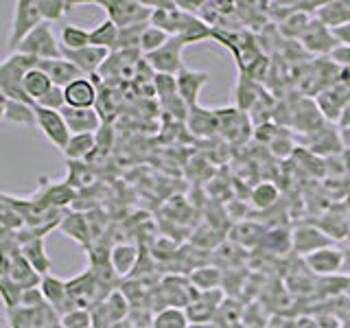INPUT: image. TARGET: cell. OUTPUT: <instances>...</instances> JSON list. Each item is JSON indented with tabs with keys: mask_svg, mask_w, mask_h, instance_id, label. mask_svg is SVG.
I'll use <instances>...</instances> for the list:
<instances>
[{
	"mask_svg": "<svg viewBox=\"0 0 350 328\" xmlns=\"http://www.w3.org/2000/svg\"><path fill=\"white\" fill-rule=\"evenodd\" d=\"M348 98H350L348 87L333 83L331 87H326V90L315 94V105H317V109H320V114L324 116L326 123H339Z\"/></svg>",
	"mask_w": 350,
	"mask_h": 328,
	"instance_id": "7c38bea8",
	"label": "cell"
},
{
	"mask_svg": "<svg viewBox=\"0 0 350 328\" xmlns=\"http://www.w3.org/2000/svg\"><path fill=\"white\" fill-rule=\"evenodd\" d=\"M90 5L101 7L107 14V20H112L118 29L149 25L153 14L147 3H138V0H90Z\"/></svg>",
	"mask_w": 350,
	"mask_h": 328,
	"instance_id": "3957f363",
	"label": "cell"
},
{
	"mask_svg": "<svg viewBox=\"0 0 350 328\" xmlns=\"http://www.w3.org/2000/svg\"><path fill=\"white\" fill-rule=\"evenodd\" d=\"M5 120L20 127H33L36 125V112H33V105L22 103V101H11L9 98Z\"/></svg>",
	"mask_w": 350,
	"mask_h": 328,
	"instance_id": "ab89813d",
	"label": "cell"
},
{
	"mask_svg": "<svg viewBox=\"0 0 350 328\" xmlns=\"http://www.w3.org/2000/svg\"><path fill=\"white\" fill-rule=\"evenodd\" d=\"M339 138H342V147L350 151V127H339Z\"/></svg>",
	"mask_w": 350,
	"mask_h": 328,
	"instance_id": "9f6ffc18",
	"label": "cell"
},
{
	"mask_svg": "<svg viewBox=\"0 0 350 328\" xmlns=\"http://www.w3.org/2000/svg\"><path fill=\"white\" fill-rule=\"evenodd\" d=\"M94 180H96V175H94L90 164L68 162V175H66V182H68L77 193H79L81 189H90V186L94 184Z\"/></svg>",
	"mask_w": 350,
	"mask_h": 328,
	"instance_id": "f35d334b",
	"label": "cell"
},
{
	"mask_svg": "<svg viewBox=\"0 0 350 328\" xmlns=\"http://www.w3.org/2000/svg\"><path fill=\"white\" fill-rule=\"evenodd\" d=\"M9 328H36V309H27V306H16V309L7 311Z\"/></svg>",
	"mask_w": 350,
	"mask_h": 328,
	"instance_id": "7dc6e473",
	"label": "cell"
},
{
	"mask_svg": "<svg viewBox=\"0 0 350 328\" xmlns=\"http://www.w3.org/2000/svg\"><path fill=\"white\" fill-rule=\"evenodd\" d=\"M22 85H25V92H27V96L31 98V101L38 103L40 98L53 87V81H51V77L38 66V68H33V70H29L25 74V81H22Z\"/></svg>",
	"mask_w": 350,
	"mask_h": 328,
	"instance_id": "e575fe53",
	"label": "cell"
},
{
	"mask_svg": "<svg viewBox=\"0 0 350 328\" xmlns=\"http://www.w3.org/2000/svg\"><path fill=\"white\" fill-rule=\"evenodd\" d=\"M7 262H9V273L11 278H14V282L18 284V287L22 289H33V287H40V280L42 276L29 265V260L22 256V251L16 249L11 251V254H7Z\"/></svg>",
	"mask_w": 350,
	"mask_h": 328,
	"instance_id": "603a6c76",
	"label": "cell"
},
{
	"mask_svg": "<svg viewBox=\"0 0 350 328\" xmlns=\"http://www.w3.org/2000/svg\"><path fill=\"white\" fill-rule=\"evenodd\" d=\"M46 328H64V324H62V320H59V322H53V324H49Z\"/></svg>",
	"mask_w": 350,
	"mask_h": 328,
	"instance_id": "6125c7cd",
	"label": "cell"
},
{
	"mask_svg": "<svg viewBox=\"0 0 350 328\" xmlns=\"http://www.w3.org/2000/svg\"><path fill=\"white\" fill-rule=\"evenodd\" d=\"M46 304V300H44V295L40 291V287H33V289H25V293H22V302L20 306H27V309H38V306Z\"/></svg>",
	"mask_w": 350,
	"mask_h": 328,
	"instance_id": "f5cc1de1",
	"label": "cell"
},
{
	"mask_svg": "<svg viewBox=\"0 0 350 328\" xmlns=\"http://www.w3.org/2000/svg\"><path fill=\"white\" fill-rule=\"evenodd\" d=\"M302 44V49L311 55H317V57H328L335 46H337V40L333 36V31L328 29L326 25H322L317 18H311V22L306 25L304 33L298 40Z\"/></svg>",
	"mask_w": 350,
	"mask_h": 328,
	"instance_id": "30bf717a",
	"label": "cell"
},
{
	"mask_svg": "<svg viewBox=\"0 0 350 328\" xmlns=\"http://www.w3.org/2000/svg\"><path fill=\"white\" fill-rule=\"evenodd\" d=\"M234 96H237V109L241 112H250L258 105V101L262 98V90L256 85V81L252 79V77L239 72V79H237V85H234Z\"/></svg>",
	"mask_w": 350,
	"mask_h": 328,
	"instance_id": "4316f807",
	"label": "cell"
},
{
	"mask_svg": "<svg viewBox=\"0 0 350 328\" xmlns=\"http://www.w3.org/2000/svg\"><path fill=\"white\" fill-rule=\"evenodd\" d=\"M208 81H211V74H208L206 70H195V68H189V66H186V68H182L178 74L180 98L189 107L200 105V94L208 85Z\"/></svg>",
	"mask_w": 350,
	"mask_h": 328,
	"instance_id": "2e32d148",
	"label": "cell"
},
{
	"mask_svg": "<svg viewBox=\"0 0 350 328\" xmlns=\"http://www.w3.org/2000/svg\"><path fill=\"white\" fill-rule=\"evenodd\" d=\"M186 127L193 131L195 136L208 138L219 131V116L217 109H208L202 105H195L189 109V118H186Z\"/></svg>",
	"mask_w": 350,
	"mask_h": 328,
	"instance_id": "cb8c5ba5",
	"label": "cell"
},
{
	"mask_svg": "<svg viewBox=\"0 0 350 328\" xmlns=\"http://www.w3.org/2000/svg\"><path fill=\"white\" fill-rule=\"evenodd\" d=\"M328 59H331L339 70H350V46L337 44L335 51L328 55Z\"/></svg>",
	"mask_w": 350,
	"mask_h": 328,
	"instance_id": "816d5d0a",
	"label": "cell"
},
{
	"mask_svg": "<svg viewBox=\"0 0 350 328\" xmlns=\"http://www.w3.org/2000/svg\"><path fill=\"white\" fill-rule=\"evenodd\" d=\"M189 46L182 38H169V42L164 44L162 49H158L156 53L145 55V62L149 64V68L158 74H173L178 77L184 66V57L182 53Z\"/></svg>",
	"mask_w": 350,
	"mask_h": 328,
	"instance_id": "ba28073f",
	"label": "cell"
},
{
	"mask_svg": "<svg viewBox=\"0 0 350 328\" xmlns=\"http://www.w3.org/2000/svg\"><path fill=\"white\" fill-rule=\"evenodd\" d=\"M197 295H200V291H197L189 276H167L160 287L156 289V298L160 300L162 309H186Z\"/></svg>",
	"mask_w": 350,
	"mask_h": 328,
	"instance_id": "8992f818",
	"label": "cell"
},
{
	"mask_svg": "<svg viewBox=\"0 0 350 328\" xmlns=\"http://www.w3.org/2000/svg\"><path fill=\"white\" fill-rule=\"evenodd\" d=\"M315 18L326 25L328 29H339L350 25V3H344V0H331V3H322L320 9H317Z\"/></svg>",
	"mask_w": 350,
	"mask_h": 328,
	"instance_id": "83f0119b",
	"label": "cell"
},
{
	"mask_svg": "<svg viewBox=\"0 0 350 328\" xmlns=\"http://www.w3.org/2000/svg\"><path fill=\"white\" fill-rule=\"evenodd\" d=\"M189 328H217L213 322H208V324H191Z\"/></svg>",
	"mask_w": 350,
	"mask_h": 328,
	"instance_id": "91938a15",
	"label": "cell"
},
{
	"mask_svg": "<svg viewBox=\"0 0 350 328\" xmlns=\"http://www.w3.org/2000/svg\"><path fill=\"white\" fill-rule=\"evenodd\" d=\"M40 107H46V109H55V112H62L66 107V98H64V87H57L53 85L51 90L44 94L40 101H38Z\"/></svg>",
	"mask_w": 350,
	"mask_h": 328,
	"instance_id": "f907efd6",
	"label": "cell"
},
{
	"mask_svg": "<svg viewBox=\"0 0 350 328\" xmlns=\"http://www.w3.org/2000/svg\"><path fill=\"white\" fill-rule=\"evenodd\" d=\"M81 5H90V0H38L42 20L49 22V25L62 20L66 14H70V11H75Z\"/></svg>",
	"mask_w": 350,
	"mask_h": 328,
	"instance_id": "4dcf8cb0",
	"label": "cell"
},
{
	"mask_svg": "<svg viewBox=\"0 0 350 328\" xmlns=\"http://www.w3.org/2000/svg\"><path fill=\"white\" fill-rule=\"evenodd\" d=\"M169 33H164L162 29L153 27V25H147V29L142 31V38H140V53L142 55H151L156 53L158 49H162L164 44L169 42Z\"/></svg>",
	"mask_w": 350,
	"mask_h": 328,
	"instance_id": "ee69618b",
	"label": "cell"
},
{
	"mask_svg": "<svg viewBox=\"0 0 350 328\" xmlns=\"http://www.w3.org/2000/svg\"><path fill=\"white\" fill-rule=\"evenodd\" d=\"M333 36L337 40V44H344V46H350V25L333 29Z\"/></svg>",
	"mask_w": 350,
	"mask_h": 328,
	"instance_id": "db71d44e",
	"label": "cell"
},
{
	"mask_svg": "<svg viewBox=\"0 0 350 328\" xmlns=\"http://www.w3.org/2000/svg\"><path fill=\"white\" fill-rule=\"evenodd\" d=\"M40 68L51 77L53 85H57V87H66V85H70L75 79H81V77H83V72L77 68L75 64H70L68 59H64V57L40 62Z\"/></svg>",
	"mask_w": 350,
	"mask_h": 328,
	"instance_id": "484cf974",
	"label": "cell"
},
{
	"mask_svg": "<svg viewBox=\"0 0 350 328\" xmlns=\"http://www.w3.org/2000/svg\"><path fill=\"white\" fill-rule=\"evenodd\" d=\"M224 300H226V293L221 289L200 291V295H197V298L184 309L186 317H189L191 324H208V322H213Z\"/></svg>",
	"mask_w": 350,
	"mask_h": 328,
	"instance_id": "4fadbf2b",
	"label": "cell"
},
{
	"mask_svg": "<svg viewBox=\"0 0 350 328\" xmlns=\"http://www.w3.org/2000/svg\"><path fill=\"white\" fill-rule=\"evenodd\" d=\"M96 151V134H77L70 136L68 145L62 151L68 162H83L90 160V156Z\"/></svg>",
	"mask_w": 350,
	"mask_h": 328,
	"instance_id": "f546056e",
	"label": "cell"
},
{
	"mask_svg": "<svg viewBox=\"0 0 350 328\" xmlns=\"http://www.w3.org/2000/svg\"><path fill=\"white\" fill-rule=\"evenodd\" d=\"M138 247L134 243H116L109 249V265L116 271L118 278H129L138 265Z\"/></svg>",
	"mask_w": 350,
	"mask_h": 328,
	"instance_id": "d4e9b609",
	"label": "cell"
},
{
	"mask_svg": "<svg viewBox=\"0 0 350 328\" xmlns=\"http://www.w3.org/2000/svg\"><path fill=\"white\" fill-rule=\"evenodd\" d=\"M265 230H262L258 223H239L232 228V232H230V238L234 241L237 245H243V247H256L262 238H265Z\"/></svg>",
	"mask_w": 350,
	"mask_h": 328,
	"instance_id": "74e56055",
	"label": "cell"
},
{
	"mask_svg": "<svg viewBox=\"0 0 350 328\" xmlns=\"http://www.w3.org/2000/svg\"><path fill=\"white\" fill-rule=\"evenodd\" d=\"M64 98H66V107L92 109V107H96L98 85L90 79V77H81V79H75L70 85L64 87Z\"/></svg>",
	"mask_w": 350,
	"mask_h": 328,
	"instance_id": "e0dca14e",
	"label": "cell"
},
{
	"mask_svg": "<svg viewBox=\"0 0 350 328\" xmlns=\"http://www.w3.org/2000/svg\"><path fill=\"white\" fill-rule=\"evenodd\" d=\"M189 280L197 291H215L221 289L224 271L219 267H197L189 273Z\"/></svg>",
	"mask_w": 350,
	"mask_h": 328,
	"instance_id": "836d02e7",
	"label": "cell"
},
{
	"mask_svg": "<svg viewBox=\"0 0 350 328\" xmlns=\"http://www.w3.org/2000/svg\"><path fill=\"white\" fill-rule=\"evenodd\" d=\"M20 251H22V256L29 260V265L40 273V276H46V273H51L53 260L46 254V238H44V236H33V238L22 241Z\"/></svg>",
	"mask_w": 350,
	"mask_h": 328,
	"instance_id": "44dd1931",
	"label": "cell"
},
{
	"mask_svg": "<svg viewBox=\"0 0 350 328\" xmlns=\"http://www.w3.org/2000/svg\"><path fill=\"white\" fill-rule=\"evenodd\" d=\"M18 53H25V55H29V57H36L40 62L59 59L62 57V44L57 42V38H55L53 27L49 25V22H42V25L20 44Z\"/></svg>",
	"mask_w": 350,
	"mask_h": 328,
	"instance_id": "5b68a950",
	"label": "cell"
},
{
	"mask_svg": "<svg viewBox=\"0 0 350 328\" xmlns=\"http://www.w3.org/2000/svg\"><path fill=\"white\" fill-rule=\"evenodd\" d=\"M64 328H94L92 326V313L85 309H72L62 315Z\"/></svg>",
	"mask_w": 350,
	"mask_h": 328,
	"instance_id": "c3c4849f",
	"label": "cell"
},
{
	"mask_svg": "<svg viewBox=\"0 0 350 328\" xmlns=\"http://www.w3.org/2000/svg\"><path fill=\"white\" fill-rule=\"evenodd\" d=\"M62 116L68 125L70 134H96L98 129L103 127V118L98 116V112L92 109H75V107H64Z\"/></svg>",
	"mask_w": 350,
	"mask_h": 328,
	"instance_id": "d6986e66",
	"label": "cell"
},
{
	"mask_svg": "<svg viewBox=\"0 0 350 328\" xmlns=\"http://www.w3.org/2000/svg\"><path fill=\"white\" fill-rule=\"evenodd\" d=\"M315 138V142L311 145L313 151L317 153H333V151H339L344 149L342 147V138H339V129H331V127H322L320 131H315L311 134Z\"/></svg>",
	"mask_w": 350,
	"mask_h": 328,
	"instance_id": "b9f144b4",
	"label": "cell"
},
{
	"mask_svg": "<svg viewBox=\"0 0 350 328\" xmlns=\"http://www.w3.org/2000/svg\"><path fill=\"white\" fill-rule=\"evenodd\" d=\"M0 228L14 230V232H18V230L25 228V223H22V219L18 217V213L3 200H0Z\"/></svg>",
	"mask_w": 350,
	"mask_h": 328,
	"instance_id": "681fc988",
	"label": "cell"
},
{
	"mask_svg": "<svg viewBox=\"0 0 350 328\" xmlns=\"http://www.w3.org/2000/svg\"><path fill=\"white\" fill-rule=\"evenodd\" d=\"M62 49L66 51H81L90 46V31L79 25H64L59 33Z\"/></svg>",
	"mask_w": 350,
	"mask_h": 328,
	"instance_id": "8d00e7d4",
	"label": "cell"
},
{
	"mask_svg": "<svg viewBox=\"0 0 350 328\" xmlns=\"http://www.w3.org/2000/svg\"><path fill=\"white\" fill-rule=\"evenodd\" d=\"M191 322L186 317L184 309H160L156 311V317H153V326L151 328H189Z\"/></svg>",
	"mask_w": 350,
	"mask_h": 328,
	"instance_id": "60d3db41",
	"label": "cell"
},
{
	"mask_svg": "<svg viewBox=\"0 0 350 328\" xmlns=\"http://www.w3.org/2000/svg\"><path fill=\"white\" fill-rule=\"evenodd\" d=\"M101 306H103V311H105L107 320L112 326L120 324V322H127L129 311H131V304L127 300V295L120 289H114L112 293H109L107 298L101 302Z\"/></svg>",
	"mask_w": 350,
	"mask_h": 328,
	"instance_id": "1f68e13d",
	"label": "cell"
},
{
	"mask_svg": "<svg viewBox=\"0 0 350 328\" xmlns=\"http://www.w3.org/2000/svg\"><path fill=\"white\" fill-rule=\"evenodd\" d=\"M118 27L114 25L112 20H101L98 25L90 31V46L96 49H105V51H116V44H118Z\"/></svg>",
	"mask_w": 350,
	"mask_h": 328,
	"instance_id": "d6a6232c",
	"label": "cell"
},
{
	"mask_svg": "<svg viewBox=\"0 0 350 328\" xmlns=\"http://www.w3.org/2000/svg\"><path fill=\"white\" fill-rule=\"evenodd\" d=\"M331 245V236L315 226H298L291 232V249L302 258L311 256L313 251Z\"/></svg>",
	"mask_w": 350,
	"mask_h": 328,
	"instance_id": "9a60e30c",
	"label": "cell"
},
{
	"mask_svg": "<svg viewBox=\"0 0 350 328\" xmlns=\"http://www.w3.org/2000/svg\"><path fill=\"white\" fill-rule=\"evenodd\" d=\"M153 90H156L160 101L178 96V77L173 74H153Z\"/></svg>",
	"mask_w": 350,
	"mask_h": 328,
	"instance_id": "bcb514c9",
	"label": "cell"
},
{
	"mask_svg": "<svg viewBox=\"0 0 350 328\" xmlns=\"http://www.w3.org/2000/svg\"><path fill=\"white\" fill-rule=\"evenodd\" d=\"M339 127H350V98H348V103L344 107V112H342V118H339Z\"/></svg>",
	"mask_w": 350,
	"mask_h": 328,
	"instance_id": "6f0895ef",
	"label": "cell"
},
{
	"mask_svg": "<svg viewBox=\"0 0 350 328\" xmlns=\"http://www.w3.org/2000/svg\"><path fill=\"white\" fill-rule=\"evenodd\" d=\"M311 22V18L302 14V11H295L293 9V14H289L287 18H284L280 22V31H282V36L284 38H291V40H300V36L304 33L306 25Z\"/></svg>",
	"mask_w": 350,
	"mask_h": 328,
	"instance_id": "f6af8a7d",
	"label": "cell"
},
{
	"mask_svg": "<svg viewBox=\"0 0 350 328\" xmlns=\"http://www.w3.org/2000/svg\"><path fill=\"white\" fill-rule=\"evenodd\" d=\"M40 59L29 57L25 53H11L7 59L0 62V90H3L11 101H22L29 105H36L25 92V74L33 68H38Z\"/></svg>",
	"mask_w": 350,
	"mask_h": 328,
	"instance_id": "6da1fadb",
	"label": "cell"
},
{
	"mask_svg": "<svg viewBox=\"0 0 350 328\" xmlns=\"http://www.w3.org/2000/svg\"><path fill=\"white\" fill-rule=\"evenodd\" d=\"M40 291L44 295V300H46V304L53 306V309L57 311L59 315L70 311V306H68V287H66V280L53 276V273H46V276H42V280H40Z\"/></svg>",
	"mask_w": 350,
	"mask_h": 328,
	"instance_id": "ffe728a7",
	"label": "cell"
},
{
	"mask_svg": "<svg viewBox=\"0 0 350 328\" xmlns=\"http://www.w3.org/2000/svg\"><path fill=\"white\" fill-rule=\"evenodd\" d=\"M109 51L105 49H96V46H88L81 51H66L62 49V57L75 64L77 68L83 72V77H94L101 70V66L105 64Z\"/></svg>",
	"mask_w": 350,
	"mask_h": 328,
	"instance_id": "ac0fdd59",
	"label": "cell"
},
{
	"mask_svg": "<svg viewBox=\"0 0 350 328\" xmlns=\"http://www.w3.org/2000/svg\"><path fill=\"white\" fill-rule=\"evenodd\" d=\"M267 328H295L291 322H287L284 317H271L269 320V324H267Z\"/></svg>",
	"mask_w": 350,
	"mask_h": 328,
	"instance_id": "11a10c76",
	"label": "cell"
},
{
	"mask_svg": "<svg viewBox=\"0 0 350 328\" xmlns=\"http://www.w3.org/2000/svg\"><path fill=\"white\" fill-rule=\"evenodd\" d=\"M243 311H245V306H241L237 300L232 298H226L221 302V306H219V311L215 315V320L213 324L217 328H232L237 324L243 322Z\"/></svg>",
	"mask_w": 350,
	"mask_h": 328,
	"instance_id": "d590c367",
	"label": "cell"
},
{
	"mask_svg": "<svg viewBox=\"0 0 350 328\" xmlns=\"http://www.w3.org/2000/svg\"><path fill=\"white\" fill-rule=\"evenodd\" d=\"M42 22L44 20L40 14L38 0H18L14 5V22H11V29L7 36V49L11 53H18L20 44L25 42Z\"/></svg>",
	"mask_w": 350,
	"mask_h": 328,
	"instance_id": "277c9868",
	"label": "cell"
},
{
	"mask_svg": "<svg viewBox=\"0 0 350 328\" xmlns=\"http://www.w3.org/2000/svg\"><path fill=\"white\" fill-rule=\"evenodd\" d=\"M7 105H9V96L0 90V123L5 120V114H7Z\"/></svg>",
	"mask_w": 350,
	"mask_h": 328,
	"instance_id": "680465c9",
	"label": "cell"
},
{
	"mask_svg": "<svg viewBox=\"0 0 350 328\" xmlns=\"http://www.w3.org/2000/svg\"><path fill=\"white\" fill-rule=\"evenodd\" d=\"M22 293H25V289L18 287L9 273L7 256L0 254V300L5 304V311H11V309H16V306H20Z\"/></svg>",
	"mask_w": 350,
	"mask_h": 328,
	"instance_id": "f1b7e54d",
	"label": "cell"
},
{
	"mask_svg": "<svg viewBox=\"0 0 350 328\" xmlns=\"http://www.w3.org/2000/svg\"><path fill=\"white\" fill-rule=\"evenodd\" d=\"M344 262H346V254L333 245L317 249L311 256L304 258V265L320 278H328V276H337V273H342Z\"/></svg>",
	"mask_w": 350,
	"mask_h": 328,
	"instance_id": "8fae6325",
	"label": "cell"
},
{
	"mask_svg": "<svg viewBox=\"0 0 350 328\" xmlns=\"http://www.w3.org/2000/svg\"><path fill=\"white\" fill-rule=\"evenodd\" d=\"M33 112H36V125H38V129L44 134V138H46L55 149L64 151L72 134H70L68 125H66L62 112H55V109L40 107L38 103L33 105Z\"/></svg>",
	"mask_w": 350,
	"mask_h": 328,
	"instance_id": "9c48e42d",
	"label": "cell"
},
{
	"mask_svg": "<svg viewBox=\"0 0 350 328\" xmlns=\"http://www.w3.org/2000/svg\"><path fill=\"white\" fill-rule=\"evenodd\" d=\"M77 193L72 186L62 180V182H53L49 178H40V184L36 193L31 195V200L44 206V208H59V210H68V206H75L77 202Z\"/></svg>",
	"mask_w": 350,
	"mask_h": 328,
	"instance_id": "52a82bcc",
	"label": "cell"
},
{
	"mask_svg": "<svg viewBox=\"0 0 350 328\" xmlns=\"http://www.w3.org/2000/svg\"><path fill=\"white\" fill-rule=\"evenodd\" d=\"M232 328H247L245 324H237V326H232Z\"/></svg>",
	"mask_w": 350,
	"mask_h": 328,
	"instance_id": "be15d7a7",
	"label": "cell"
},
{
	"mask_svg": "<svg viewBox=\"0 0 350 328\" xmlns=\"http://www.w3.org/2000/svg\"><path fill=\"white\" fill-rule=\"evenodd\" d=\"M66 287H68V306H70V311L72 309L92 311L96 304H101L107 295L112 293L96 280V276L90 269H85V271L79 273V276L66 280Z\"/></svg>",
	"mask_w": 350,
	"mask_h": 328,
	"instance_id": "7a4b0ae2",
	"label": "cell"
},
{
	"mask_svg": "<svg viewBox=\"0 0 350 328\" xmlns=\"http://www.w3.org/2000/svg\"><path fill=\"white\" fill-rule=\"evenodd\" d=\"M217 116H219V131H224L230 140L243 142L252 136L250 114L241 112L237 107H224V109H217Z\"/></svg>",
	"mask_w": 350,
	"mask_h": 328,
	"instance_id": "5bb4252c",
	"label": "cell"
},
{
	"mask_svg": "<svg viewBox=\"0 0 350 328\" xmlns=\"http://www.w3.org/2000/svg\"><path fill=\"white\" fill-rule=\"evenodd\" d=\"M112 328H131V324L129 322H120V324H114Z\"/></svg>",
	"mask_w": 350,
	"mask_h": 328,
	"instance_id": "94428289",
	"label": "cell"
},
{
	"mask_svg": "<svg viewBox=\"0 0 350 328\" xmlns=\"http://www.w3.org/2000/svg\"><path fill=\"white\" fill-rule=\"evenodd\" d=\"M278 189L271 182H260L252 189V206L258 208V210H267L278 202Z\"/></svg>",
	"mask_w": 350,
	"mask_h": 328,
	"instance_id": "7bdbcfd3",
	"label": "cell"
},
{
	"mask_svg": "<svg viewBox=\"0 0 350 328\" xmlns=\"http://www.w3.org/2000/svg\"><path fill=\"white\" fill-rule=\"evenodd\" d=\"M62 232L77 241L81 247L90 249L92 247V232H90V223H88V215H83L81 210H68L64 217V221L59 223Z\"/></svg>",
	"mask_w": 350,
	"mask_h": 328,
	"instance_id": "7402d4cb",
	"label": "cell"
}]
</instances>
